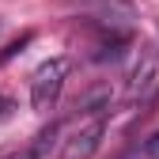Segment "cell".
Listing matches in <instances>:
<instances>
[{
	"label": "cell",
	"instance_id": "obj_6",
	"mask_svg": "<svg viewBox=\"0 0 159 159\" xmlns=\"http://www.w3.org/2000/svg\"><path fill=\"white\" fill-rule=\"evenodd\" d=\"M8 114H11V102H8V98H4V95H0V121H4V117H8Z\"/></svg>",
	"mask_w": 159,
	"mask_h": 159
},
{
	"label": "cell",
	"instance_id": "obj_7",
	"mask_svg": "<svg viewBox=\"0 0 159 159\" xmlns=\"http://www.w3.org/2000/svg\"><path fill=\"white\" fill-rule=\"evenodd\" d=\"M11 159H38V152H34V148H27L23 155H11Z\"/></svg>",
	"mask_w": 159,
	"mask_h": 159
},
{
	"label": "cell",
	"instance_id": "obj_3",
	"mask_svg": "<svg viewBox=\"0 0 159 159\" xmlns=\"http://www.w3.org/2000/svg\"><path fill=\"white\" fill-rule=\"evenodd\" d=\"M98 140H102V117H87L61 144V159H91L98 152Z\"/></svg>",
	"mask_w": 159,
	"mask_h": 159
},
{
	"label": "cell",
	"instance_id": "obj_5",
	"mask_svg": "<svg viewBox=\"0 0 159 159\" xmlns=\"http://www.w3.org/2000/svg\"><path fill=\"white\" fill-rule=\"evenodd\" d=\"M144 152H148L152 159H159V133H152L148 140H144Z\"/></svg>",
	"mask_w": 159,
	"mask_h": 159
},
{
	"label": "cell",
	"instance_id": "obj_4",
	"mask_svg": "<svg viewBox=\"0 0 159 159\" xmlns=\"http://www.w3.org/2000/svg\"><path fill=\"white\" fill-rule=\"evenodd\" d=\"M27 42H30V34H23V38H19V42H11V46H8L4 53H0V65H4V61H8V57H15V53H19V49H23Z\"/></svg>",
	"mask_w": 159,
	"mask_h": 159
},
{
	"label": "cell",
	"instance_id": "obj_2",
	"mask_svg": "<svg viewBox=\"0 0 159 159\" xmlns=\"http://www.w3.org/2000/svg\"><path fill=\"white\" fill-rule=\"evenodd\" d=\"M155 72H159V49H155L152 42H144L140 53H136V61H133V68H129V80H125V95L133 98V102L152 95Z\"/></svg>",
	"mask_w": 159,
	"mask_h": 159
},
{
	"label": "cell",
	"instance_id": "obj_1",
	"mask_svg": "<svg viewBox=\"0 0 159 159\" xmlns=\"http://www.w3.org/2000/svg\"><path fill=\"white\" fill-rule=\"evenodd\" d=\"M65 76H68V61L65 57H49L46 65H38V72L30 80V106L34 110H53L57 95L65 87Z\"/></svg>",
	"mask_w": 159,
	"mask_h": 159
}]
</instances>
